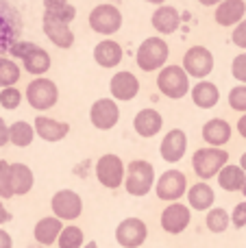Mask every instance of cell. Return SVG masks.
<instances>
[{"mask_svg":"<svg viewBox=\"0 0 246 248\" xmlns=\"http://www.w3.org/2000/svg\"><path fill=\"white\" fill-rule=\"evenodd\" d=\"M122 57H124L122 46L113 39H105V42L96 44L94 48V59L100 68H116V65H120Z\"/></svg>","mask_w":246,"mask_h":248,"instance_id":"cell-22","label":"cell"},{"mask_svg":"<svg viewBox=\"0 0 246 248\" xmlns=\"http://www.w3.org/2000/svg\"><path fill=\"white\" fill-rule=\"evenodd\" d=\"M244 194H246V187H244Z\"/></svg>","mask_w":246,"mask_h":248,"instance_id":"cell-50","label":"cell"},{"mask_svg":"<svg viewBox=\"0 0 246 248\" xmlns=\"http://www.w3.org/2000/svg\"><path fill=\"white\" fill-rule=\"evenodd\" d=\"M231 74H233L235 81L246 83V52H240L233 59V63H231Z\"/></svg>","mask_w":246,"mask_h":248,"instance_id":"cell-38","label":"cell"},{"mask_svg":"<svg viewBox=\"0 0 246 248\" xmlns=\"http://www.w3.org/2000/svg\"><path fill=\"white\" fill-rule=\"evenodd\" d=\"M4 144H9V126L0 118V146H4Z\"/></svg>","mask_w":246,"mask_h":248,"instance_id":"cell-42","label":"cell"},{"mask_svg":"<svg viewBox=\"0 0 246 248\" xmlns=\"http://www.w3.org/2000/svg\"><path fill=\"white\" fill-rule=\"evenodd\" d=\"M22 63H24V70L29 74H35V77H42V74H46L48 70H50V55H48L46 50H44L42 46H35L33 50L29 52V55L22 59Z\"/></svg>","mask_w":246,"mask_h":248,"instance_id":"cell-29","label":"cell"},{"mask_svg":"<svg viewBox=\"0 0 246 248\" xmlns=\"http://www.w3.org/2000/svg\"><path fill=\"white\" fill-rule=\"evenodd\" d=\"M161 229L170 235H179L183 233L192 222V211L187 205H181V202H172L168 205L164 211H161Z\"/></svg>","mask_w":246,"mask_h":248,"instance_id":"cell-13","label":"cell"},{"mask_svg":"<svg viewBox=\"0 0 246 248\" xmlns=\"http://www.w3.org/2000/svg\"><path fill=\"white\" fill-rule=\"evenodd\" d=\"M231 39H233V44L238 48H246V17L233 29V33H231Z\"/></svg>","mask_w":246,"mask_h":248,"instance_id":"cell-41","label":"cell"},{"mask_svg":"<svg viewBox=\"0 0 246 248\" xmlns=\"http://www.w3.org/2000/svg\"><path fill=\"white\" fill-rule=\"evenodd\" d=\"M231 224H233L235 229H244L246 227V201L240 202V205H235L233 214H231Z\"/></svg>","mask_w":246,"mask_h":248,"instance_id":"cell-40","label":"cell"},{"mask_svg":"<svg viewBox=\"0 0 246 248\" xmlns=\"http://www.w3.org/2000/svg\"><path fill=\"white\" fill-rule=\"evenodd\" d=\"M227 161H229V153L222 148H214V146L199 148L194 153V157H192V166H194L196 176L203 181H209L220 174V170L227 166Z\"/></svg>","mask_w":246,"mask_h":248,"instance_id":"cell-2","label":"cell"},{"mask_svg":"<svg viewBox=\"0 0 246 248\" xmlns=\"http://www.w3.org/2000/svg\"><path fill=\"white\" fill-rule=\"evenodd\" d=\"M35 46H37V44H33V42H15V44H13V46H11V50H9V55H11V57H15V59H20V61H22L26 55H29L31 50H33Z\"/></svg>","mask_w":246,"mask_h":248,"instance_id":"cell-39","label":"cell"},{"mask_svg":"<svg viewBox=\"0 0 246 248\" xmlns=\"http://www.w3.org/2000/svg\"><path fill=\"white\" fill-rule=\"evenodd\" d=\"M246 13V2L244 0H225L222 4L216 7V24L220 26H238L244 20Z\"/></svg>","mask_w":246,"mask_h":248,"instance_id":"cell-20","label":"cell"},{"mask_svg":"<svg viewBox=\"0 0 246 248\" xmlns=\"http://www.w3.org/2000/svg\"><path fill=\"white\" fill-rule=\"evenodd\" d=\"M146 2H151V4H159V7H164L166 0H146Z\"/></svg>","mask_w":246,"mask_h":248,"instance_id":"cell-48","label":"cell"},{"mask_svg":"<svg viewBox=\"0 0 246 248\" xmlns=\"http://www.w3.org/2000/svg\"><path fill=\"white\" fill-rule=\"evenodd\" d=\"M200 4H205V7H218V4H222L225 0H199Z\"/></svg>","mask_w":246,"mask_h":248,"instance_id":"cell-46","label":"cell"},{"mask_svg":"<svg viewBox=\"0 0 246 248\" xmlns=\"http://www.w3.org/2000/svg\"><path fill=\"white\" fill-rule=\"evenodd\" d=\"M57 246L59 248H83L85 246V235L78 227L74 224H68V227L61 231L59 240H57Z\"/></svg>","mask_w":246,"mask_h":248,"instance_id":"cell-34","label":"cell"},{"mask_svg":"<svg viewBox=\"0 0 246 248\" xmlns=\"http://www.w3.org/2000/svg\"><path fill=\"white\" fill-rule=\"evenodd\" d=\"M120 120V109L116 100L111 98H98L90 109V122L100 131H109Z\"/></svg>","mask_w":246,"mask_h":248,"instance_id":"cell-14","label":"cell"},{"mask_svg":"<svg viewBox=\"0 0 246 248\" xmlns=\"http://www.w3.org/2000/svg\"><path fill=\"white\" fill-rule=\"evenodd\" d=\"M44 33H46V37L50 39L57 48H65V50H68L74 44V33L70 31V24L55 20V17L46 16V13H44Z\"/></svg>","mask_w":246,"mask_h":248,"instance_id":"cell-17","label":"cell"},{"mask_svg":"<svg viewBox=\"0 0 246 248\" xmlns=\"http://www.w3.org/2000/svg\"><path fill=\"white\" fill-rule=\"evenodd\" d=\"M35 174L26 163H11V187L15 196H24L33 189Z\"/></svg>","mask_w":246,"mask_h":248,"instance_id":"cell-26","label":"cell"},{"mask_svg":"<svg viewBox=\"0 0 246 248\" xmlns=\"http://www.w3.org/2000/svg\"><path fill=\"white\" fill-rule=\"evenodd\" d=\"M33 137H35V128L24 120H17L9 126V141H11L13 146H17V148L31 146L33 144Z\"/></svg>","mask_w":246,"mask_h":248,"instance_id":"cell-31","label":"cell"},{"mask_svg":"<svg viewBox=\"0 0 246 248\" xmlns=\"http://www.w3.org/2000/svg\"><path fill=\"white\" fill-rule=\"evenodd\" d=\"M214 201H216V194H214V189L209 187L205 181L194 183L187 189V202H190V207L196 211H209Z\"/></svg>","mask_w":246,"mask_h":248,"instance_id":"cell-25","label":"cell"},{"mask_svg":"<svg viewBox=\"0 0 246 248\" xmlns=\"http://www.w3.org/2000/svg\"><path fill=\"white\" fill-rule=\"evenodd\" d=\"M126 176V166L122 163V159L118 155H103L96 161V179L103 187L116 189L122 185Z\"/></svg>","mask_w":246,"mask_h":248,"instance_id":"cell-7","label":"cell"},{"mask_svg":"<svg viewBox=\"0 0 246 248\" xmlns=\"http://www.w3.org/2000/svg\"><path fill=\"white\" fill-rule=\"evenodd\" d=\"M157 87L166 98L179 100L190 92V77L183 65H166L157 77Z\"/></svg>","mask_w":246,"mask_h":248,"instance_id":"cell-5","label":"cell"},{"mask_svg":"<svg viewBox=\"0 0 246 248\" xmlns=\"http://www.w3.org/2000/svg\"><path fill=\"white\" fill-rule=\"evenodd\" d=\"M109 90H111V96L116 100L129 103L139 94V81L133 72H118L111 77Z\"/></svg>","mask_w":246,"mask_h":248,"instance_id":"cell-16","label":"cell"},{"mask_svg":"<svg viewBox=\"0 0 246 248\" xmlns=\"http://www.w3.org/2000/svg\"><path fill=\"white\" fill-rule=\"evenodd\" d=\"M151 22H153V29H155L157 33L172 35V33H177V31H179L181 16H179V11L174 7H168V4H164V7H157V11L153 13Z\"/></svg>","mask_w":246,"mask_h":248,"instance_id":"cell-21","label":"cell"},{"mask_svg":"<svg viewBox=\"0 0 246 248\" xmlns=\"http://www.w3.org/2000/svg\"><path fill=\"white\" fill-rule=\"evenodd\" d=\"M13 187H11V163L0 159V198H13Z\"/></svg>","mask_w":246,"mask_h":248,"instance_id":"cell-35","label":"cell"},{"mask_svg":"<svg viewBox=\"0 0 246 248\" xmlns=\"http://www.w3.org/2000/svg\"><path fill=\"white\" fill-rule=\"evenodd\" d=\"M22 35V16L9 0H0V57L11 50Z\"/></svg>","mask_w":246,"mask_h":248,"instance_id":"cell-3","label":"cell"},{"mask_svg":"<svg viewBox=\"0 0 246 248\" xmlns=\"http://www.w3.org/2000/svg\"><path fill=\"white\" fill-rule=\"evenodd\" d=\"M148 237V227L139 218H124L116 227V242L122 248H139Z\"/></svg>","mask_w":246,"mask_h":248,"instance_id":"cell-12","label":"cell"},{"mask_svg":"<svg viewBox=\"0 0 246 248\" xmlns=\"http://www.w3.org/2000/svg\"><path fill=\"white\" fill-rule=\"evenodd\" d=\"M205 224H207V229L212 233H225L231 224V216L227 214L222 207H214V209H209L207 218H205Z\"/></svg>","mask_w":246,"mask_h":248,"instance_id":"cell-33","label":"cell"},{"mask_svg":"<svg viewBox=\"0 0 246 248\" xmlns=\"http://www.w3.org/2000/svg\"><path fill=\"white\" fill-rule=\"evenodd\" d=\"M0 248H13L11 235H9L7 231H2V229H0Z\"/></svg>","mask_w":246,"mask_h":248,"instance_id":"cell-43","label":"cell"},{"mask_svg":"<svg viewBox=\"0 0 246 248\" xmlns=\"http://www.w3.org/2000/svg\"><path fill=\"white\" fill-rule=\"evenodd\" d=\"M229 107L233 111L246 113V85H238L229 92Z\"/></svg>","mask_w":246,"mask_h":248,"instance_id":"cell-37","label":"cell"},{"mask_svg":"<svg viewBox=\"0 0 246 248\" xmlns=\"http://www.w3.org/2000/svg\"><path fill=\"white\" fill-rule=\"evenodd\" d=\"M240 168H242V170L246 172V153L242 155V157H240Z\"/></svg>","mask_w":246,"mask_h":248,"instance_id":"cell-47","label":"cell"},{"mask_svg":"<svg viewBox=\"0 0 246 248\" xmlns=\"http://www.w3.org/2000/svg\"><path fill=\"white\" fill-rule=\"evenodd\" d=\"M161 126H164V118L155 109H142L133 118V128L139 137H155Z\"/></svg>","mask_w":246,"mask_h":248,"instance_id":"cell-18","label":"cell"},{"mask_svg":"<svg viewBox=\"0 0 246 248\" xmlns=\"http://www.w3.org/2000/svg\"><path fill=\"white\" fill-rule=\"evenodd\" d=\"M35 133L46 141H61L70 133V124L52 120V118H46V116H39V118H35Z\"/></svg>","mask_w":246,"mask_h":248,"instance_id":"cell-23","label":"cell"},{"mask_svg":"<svg viewBox=\"0 0 246 248\" xmlns=\"http://www.w3.org/2000/svg\"><path fill=\"white\" fill-rule=\"evenodd\" d=\"M20 103H22V94L17 87H7V90L0 92V107L13 111V109L20 107Z\"/></svg>","mask_w":246,"mask_h":248,"instance_id":"cell-36","label":"cell"},{"mask_svg":"<svg viewBox=\"0 0 246 248\" xmlns=\"http://www.w3.org/2000/svg\"><path fill=\"white\" fill-rule=\"evenodd\" d=\"M44 11H46V16L65 22V24H70L77 17V9L68 0H44Z\"/></svg>","mask_w":246,"mask_h":248,"instance_id":"cell-30","label":"cell"},{"mask_svg":"<svg viewBox=\"0 0 246 248\" xmlns=\"http://www.w3.org/2000/svg\"><path fill=\"white\" fill-rule=\"evenodd\" d=\"M20 81V65H15V61L7 59V57H0V87L7 90L13 87Z\"/></svg>","mask_w":246,"mask_h":248,"instance_id":"cell-32","label":"cell"},{"mask_svg":"<svg viewBox=\"0 0 246 248\" xmlns=\"http://www.w3.org/2000/svg\"><path fill=\"white\" fill-rule=\"evenodd\" d=\"M238 133H240V135H242L244 140H246V113H244V116L238 120Z\"/></svg>","mask_w":246,"mask_h":248,"instance_id":"cell-45","label":"cell"},{"mask_svg":"<svg viewBox=\"0 0 246 248\" xmlns=\"http://www.w3.org/2000/svg\"><path fill=\"white\" fill-rule=\"evenodd\" d=\"M9 220H11V214H9L7 207H4L2 201H0V227H2V224H7Z\"/></svg>","mask_w":246,"mask_h":248,"instance_id":"cell-44","label":"cell"},{"mask_svg":"<svg viewBox=\"0 0 246 248\" xmlns=\"http://www.w3.org/2000/svg\"><path fill=\"white\" fill-rule=\"evenodd\" d=\"M63 222H61L59 218H55V216H48V218H42L37 224H35L33 229V235H35V242L42 246H52L57 244V240H59L61 231H63Z\"/></svg>","mask_w":246,"mask_h":248,"instance_id":"cell-19","label":"cell"},{"mask_svg":"<svg viewBox=\"0 0 246 248\" xmlns=\"http://www.w3.org/2000/svg\"><path fill=\"white\" fill-rule=\"evenodd\" d=\"M26 100H29V105L33 109L46 111V109L57 105V100H59V90H57V85L50 78L39 77V78H35V81H31L29 87H26Z\"/></svg>","mask_w":246,"mask_h":248,"instance_id":"cell-6","label":"cell"},{"mask_svg":"<svg viewBox=\"0 0 246 248\" xmlns=\"http://www.w3.org/2000/svg\"><path fill=\"white\" fill-rule=\"evenodd\" d=\"M155 192L159 201L166 202H179L183 194H187V179L183 172L179 170H166L164 174L157 179Z\"/></svg>","mask_w":246,"mask_h":248,"instance_id":"cell-10","label":"cell"},{"mask_svg":"<svg viewBox=\"0 0 246 248\" xmlns=\"http://www.w3.org/2000/svg\"><path fill=\"white\" fill-rule=\"evenodd\" d=\"M185 150H187V135H185V131H181V128L168 131V135L164 137V141H161V146H159L161 159L168 163L181 161Z\"/></svg>","mask_w":246,"mask_h":248,"instance_id":"cell-15","label":"cell"},{"mask_svg":"<svg viewBox=\"0 0 246 248\" xmlns=\"http://www.w3.org/2000/svg\"><path fill=\"white\" fill-rule=\"evenodd\" d=\"M83 248H98V244H96V242H87V244L83 246Z\"/></svg>","mask_w":246,"mask_h":248,"instance_id":"cell-49","label":"cell"},{"mask_svg":"<svg viewBox=\"0 0 246 248\" xmlns=\"http://www.w3.org/2000/svg\"><path fill=\"white\" fill-rule=\"evenodd\" d=\"M90 26L94 33L113 35L122 29V13L113 4H98L90 13Z\"/></svg>","mask_w":246,"mask_h":248,"instance_id":"cell-8","label":"cell"},{"mask_svg":"<svg viewBox=\"0 0 246 248\" xmlns=\"http://www.w3.org/2000/svg\"><path fill=\"white\" fill-rule=\"evenodd\" d=\"M218 100H220V92H218V87L214 85V83H209V81L196 83L194 90H192V103H194L199 109L216 107Z\"/></svg>","mask_w":246,"mask_h":248,"instance_id":"cell-28","label":"cell"},{"mask_svg":"<svg viewBox=\"0 0 246 248\" xmlns=\"http://www.w3.org/2000/svg\"><path fill=\"white\" fill-rule=\"evenodd\" d=\"M50 209L52 216L59 218L61 222H70L83 214V198L72 189H59L50 201Z\"/></svg>","mask_w":246,"mask_h":248,"instance_id":"cell-9","label":"cell"},{"mask_svg":"<svg viewBox=\"0 0 246 248\" xmlns=\"http://www.w3.org/2000/svg\"><path fill=\"white\" fill-rule=\"evenodd\" d=\"M183 70L187 72V77H194V78H205L207 74H212L214 70L212 50L205 46L187 48V52L183 55Z\"/></svg>","mask_w":246,"mask_h":248,"instance_id":"cell-11","label":"cell"},{"mask_svg":"<svg viewBox=\"0 0 246 248\" xmlns=\"http://www.w3.org/2000/svg\"><path fill=\"white\" fill-rule=\"evenodd\" d=\"M218 185L225 192H240V189L246 187V172L240 166L227 163L220 170V174H218Z\"/></svg>","mask_w":246,"mask_h":248,"instance_id":"cell-27","label":"cell"},{"mask_svg":"<svg viewBox=\"0 0 246 248\" xmlns=\"http://www.w3.org/2000/svg\"><path fill=\"white\" fill-rule=\"evenodd\" d=\"M203 140L214 148H220L231 140V126L222 118H214V120L203 124Z\"/></svg>","mask_w":246,"mask_h":248,"instance_id":"cell-24","label":"cell"},{"mask_svg":"<svg viewBox=\"0 0 246 248\" xmlns=\"http://www.w3.org/2000/svg\"><path fill=\"white\" fill-rule=\"evenodd\" d=\"M155 187V168L153 163L144 161V159H135L126 166V176H124V189L131 196H146L151 189Z\"/></svg>","mask_w":246,"mask_h":248,"instance_id":"cell-1","label":"cell"},{"mask_svg":"<svg viewBox=\"0 0 246 248\" xmlns=\"http://www.w3.org/2000/svg\"><path fill=\"white\" fill-rule=\"evenodd\" d=\"M170 48L161 37H146L138 48V65L144 72H155V70H164L166 61H168Z\"/></svg>","mask_w":246,"mask_h":248,"instance_id":"cell-4","label":"cell"}]
</instances>
